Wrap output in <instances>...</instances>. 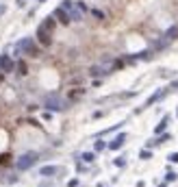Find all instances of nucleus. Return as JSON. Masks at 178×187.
<instances>
[{
    "label": "nucleus",
    "instance_id": "f257e3e1",
    "mask_svg": "<svg viewBox=\"0 0 178 187\" xmlns=\"http://www.w3.org/2000/svg\"><path fill=\"white\" fill-rule=\"evenodd\" d=\"M15 50H18V54H31V57H37V54H39V48H37V44H35L33 37L20 39L15 44Z\"/></svg>",
    "mask_w": 178,
    "mask_h": 187
},
{
    "label": "nucleus",
    "instance_id": "f03ea898",
    "mask_svg": "<svg viewBox=\"0 0 178 187\" xmlns=\"http://www.w3.org/2000/svg\"><path fill=\"white\" fill-rule=\"evenodd\" d=\"M68 104L70 102H65L57 94H50V96L43 98V107H46L48 111H63V109H68Z\"/></svg>",
    "mask_w": 178,
    "mask_h": 187
},
{
    "label": "nucleus",
    "instance_id": "7ed1b4c3",
    "mask_svg": "<svg viewBox=\"0 0 178 187\" xmlns=\"http://www.w3.org/2000/svg\"><path fill=\"white\" fill-rule=\"evenodd\" d=\"M37 163V152H24V155H20L18 157V161H15V168L18 170H31L33 166Z\"/></svg>",
    "mask_w": 178,
    "mask_h": 187
},
{
    "label": "nucleus",
    "instance_id": "20e7f679",
    "mask_svg": "<svg viewBox=\"0 0 178 187\" xmlns=\"http://www.w3.org/2000/svg\"><path fill=\"white\" fill-rule=\"evenodd\" d=\"M115 70V61H104V63H98V65H91V70H89V74L96 79V76H104L109 72H113Z\"/></svg>",
    "mask_w": 178,
    "mask_h": 187
},
{
    "label": "nucleus",
    "instance_id": "39448f33",
    "mask_svg": "<svg viewBox=\"0 0 178 187\" xmlns=\"http://www.w3.org/2000/svg\"><path fill=\"white\" fill-rule=\"evenodd\" d=\"M61 7H63V9L70 13V20H72V22L83 20V11L76 7V2H74V0H63V2H61Z\"/></svg>",
    "mask_w": 178,
    "mask_h": 187
},
{
    "label": "nucleus",
    "instance_id": "423d86ee",
    "mask_svg": "<svg viewBox=\"0 0 178 187\" xmlns=\"http://www.w3.org/2000/svg\"><path fill=\"white\" fill-rule=\"evenodd\" d=\"M35 37H37V41H39L43 48H48L50 44H52V33L46 31L43 26H39V29H37V35H35Z\"/></svg>",
    "mask_w": 178,
    "mask_h": 187
},
{
    "label": "nucleus",
    "instance_id": "0eeeda50",
    "mask_svg": "<svg viewBox=\"0 0 178 187\" xmlns=\"http://www.w3.org/2000/svg\"><path fill=\"white\" fill-rule=\"evenodd\" d=\"M15 70V61L9 57V54H0V72H13Z\"/></svg>",
    "mask_w": 178,
    "mask_h": 187
},
{
    "label": "nucleus",
    "instance_id": "6e6552de",
    "mask_svg": "<svg viewBox=\"0 0 178 187\" xmlns=\"http://www.w3.org/2000/svg\"><path fill=\"white\" fill-rule=\"evenodd\" d=\"M52 18L57 20V22H61V24H70V22H72V20H70V13H68L63 7H57V9H54Z\"/></svg>",
    "mask_w": 178,
    "mask_h": 187
},
{
    "label": "nucleus",
    "instance_id": "1a4fd4ad",
    "mask_svg": "<svg viewBox=\"0 0 178 187\" xmlns=\"http://www.w3.org/2000/svg\"><path fill=\"white\" fill-rule=\"evenodd\" d=\"M124 141H126V133H120V135L109 144V148H111V150H120V148L124 146Z\"/></svg>",
    "mask_w": 178,
    "mask_h": 187
},
{
    "label": "nucleus",
    "instance_id": "9d476101",
    "mask_svg": "<svg viewBox=\"0 0 178 187\" xmlns=\"http://www.w3.org/2000/svg\"><path fill=\"white\" fill-rule=\"evenodd\" d=\"M59 172H61V168H57V166H43L39 170L41 176H54V174H59Z\"/></svg>",
    "mask_w": 178,
    "mask_h": 187
},
{
    "label": "nucleus",
    "instance_id": "9b49d317",
    "mask_svg": "<svg viewBox=\"0 0 178 187\" xmlns=\"http://www.w3.org/2000/svg\"><path fill=\"white\" fill-rule=\"evenodd\" d=\"M165 91H167V89H159L157 94H152V96H150L148 100H146V104H143V107H152V104L157 102V100H161V98L165 96Z\"/></svg>",
    "mask_w": 178,
    "mask_h": 187
},
{
    "label": "nucleus",
    "instance_id": "f8f14e48",
    "mask_svg": "<svg viewBox=\"0 0 178 187\" xmlns=\"http://www.w3.org/2000/svg\"><path fill=\"white\" fill-rule=\"evenodd\" d=\"M85 96V89H80V87H76V89H72L70 94H68V102H76L78 98H83Z\"/></svg>",
    "mask_w": 178,
    "mask_h": 187
},
{
    "label": "nucleus",
    "instance_id": "ddd939ff",
    "mask_svg": "<svg viewBox=\"0 0 178 187\" xmlns=\"http://www.w3.org/2000/svg\"><path fill=\"white\" fill-rule=\"evenodd\" d=\"M172 39H178V24L165 31V41H172Z\"/></svg>",
    "mask_w": 178,
    "mask_h": 187
},
{
    "label": "nucleus",
    "instance_id": "4468645a",
    "mask_svg": "<svg viewBox=\"0 0 178 187\" xmlns=\"http://www.w3.org/2000/svg\"><path fill=\"white\" fill-rule=\"evenodd\" d=\"M167 122H169V118H167V115H165V118H163V120H161V122L157 124V128H154V133H157V135H161V133H163L165 128H167Z\"/></svg>",
    "mask_w": 178,
    "mask_h": 187
},
{
    "label": "nucleus",
    "instance_id": "2eb2a0df",
    "mask_svg": "<svg viewBox=\"0 0 178 187\" xmlns=\"http://www.w3.org/2000/svg\"><path fill=\"white\" fill-rule=\"evenodd\" d=\"M15 70H18V74L24 76L26 72H28V65H26V61H18V63H15Z\"/></svg>",
    "mask_w": 178,
    "mask_h": 187
},
{
    "label": "nucleus",
    "instance_id": "dca6fc26",
    "mask_svg": "<svg viewBox=\"0 0 178 187\" xmlns=\"http://www.w3.org/2000/svg\"><path fill=\"white\" fill-rule=\"evenodd\" d=\"M9 163H11V155H9V152L0 155V168H2V166H9Z\"/></svg>",
    "mask_w": 178,
    "mask_h": 187
},
{
    "label": "nucleus",
    "instance_id": "f3484780",
    "mask_svg": "<svg viewBox=\"0 0 178 187\" xmlns=\"http://www.w3.org/2000/svg\"><path fill=\"white\" fill-rule=\"evenodd\" d=\"M80 159H83V161H85V163H91L93 159H96V155H93V152H85V155H83Z\"/></svg>",
    "mask_w": 178,
    "mask_h": 187
},
{
    "label": "nucleus",
    "instance_id": "a211bd4d",
    "mask_svg": "<svg viewBox=\"0 0 178 187\" xmlns=\"http://www.w3.org/2000/svg\"><path fill=\"white\" fill-rule=\"evenodd\" d=\"M139 157H141L143 161H148V159H152V152H150V150H141V152H139Z\"/></svg>",
    "mask_w": 178,
    "mask_h": 187
},
{
    "label": "nucleus",
    "instance_id": "6ab92c4d",
    "mask_svg": "<svg viewBox=\"0 0 178 187\" xmlns=\"http://www.w3.org/2000/svg\"><path fill=\"white\" fill-rule=\"evenodd\" d=\"M91 13H93V18H98V20H104V13H102L100 9H93Z\"/></svg>",
    "mask_w": 178,
    "mask_h": 187
},
{
    "label": "nucleus",
    "instance_id": "aec40b11",
    "mask_svg": "<svg viewBox=\"0 0 178 187\" xmlns=\"http://www.w3.org/2000/svg\"><path fill=\"white\" fill-rule=\"evenodd\" d=\"M172 181H176V174L174 172H167V174H165V183H172Z\"/></svg>",
    "mask_w": 178,
    "mask_h": 187
},
{
    "label": "nucleus",
    "instance_id": "412c9836",
    "mask_svg": "<svg viewBox=\"0 0 178 187\" xmlns=\"http://www.w3.org/2000/svg\"><path fill=\"white\" fill-rule=\"evenodd\" d=\"M104 148H107V144H104V141H96V152L104 150Z\"/></svg>",
    "mask_w": 178,
    "mask_h": 187
},
{
    "label": "nucleus",
    "instance_id": "4be33fe9",
    "mask_svg": "<svg viewBox=\"0 0 178 187\" xmlns=\"http://www.w3.org/2000/svg\"><path fill=\"white\" fill-rule=\"evenodd\" d=\"M115 166H117V168H124V166H126V161H124V157H120V159H115Z\"/></svg>",
    "mask_w": 178,
    "mask_h": 187
},
{
    "label": "nucleus",
    "instance_id": "5701e85b",
    "mask_svg": "<svg viewBox=\"0 0 178 187\" xmlns=\"http://www.w3.org/2000/svg\"><path fill=\"white\" fill-rule=\"evenodd\" d=\"M167 139H169V133H165V135H161L157 139V144H163V141H167Z\"/></svg>",
    "mask_w": 178,
    "mask_h": 187
},
{
    "label": "nucleus",
    "instance_id": "b1692460",
    "mask_svg": "<svg viewBox=\"0 0 178 187\" xmlns=\"http://www.w3.org/2000/svg\"><path fill=\"white\" fill-rule=\"evenodd\" d=\"M167 159H169L172 163H178V152H172V155H169Z\"/></svg>",
    "mask_w": 178,
    "mask_h": 187
},
{
    "label": "nucleus",
    "instance_id": "393cba45",
    "mask_svg": "<svg viewBox=\"0 0 178 187\" xmlns=\"http://www.w3.org/2000/svg\"><path fill=\"white\" fill-rule=\"evenodd\" d=\"M76 7H78V9L83 11V13H85V11H87V7H85V2H76Z\"/></svg>",
    "mask_w": 178,
    "mask_h": 187
},
{
    "label": "nucleus",
    "instance_id": "a878e982",
    "mask_svg": "<svg viewBox=\"0 0 178 187\" xmlns=\"http://www.w3.org/2000/svg\"><path fill=\"white\" fill-rule=\"evenodd\" d=\"M76 185H78V178H72L70 183H68V187H76Z\"/></svg>",
    "mask_w": 178,
    "mask_h": 187
},
{
    "label": "nucleus",
    "instance_id": "bb28decb",
    "mask_svg": "<svg viewBox=\"0 0 178 187\" xmlns=\"http://www.w3.org/2000/svg\"><path fill=\"white\" fill-rule=\"evenodd\" d=\"M169 89H178V81H174V83H172V87Z\"/></svg>",
    "mask_w": 178,
    "mask_h": 187
},
{
    "label": "nucleus",
    "instance_id": "cd10ccee",
    "mask_svg": "<svg viewBox=\"0 0 178 187\" xmlns=\"http://www.w3.org/2000/svg\"><path fill=\"white\" fill-rule=\"evenodd\" d=\"M2 79H4V72H0V83H2Z\"/></svg>",
    "mask_w": 178,
    "mask_h": 187
},
{
    "label": "nucleus",
    "instance_id": "c85d7f7f",
    "mask_svg": "<svg viewBox=\"0 0 178 187\" xmlns=\"http://www.w3.org/2000/svg\"><path fill=\"white\" fill-rule=\"evenodd\" d=\"M39 2H46V0H39Z\"/></svg>",
    "mask_w": 178,
    "mask_h": 187
},
{
    "label": "nucleus",
    "instance_id": "c756f323",
    "mask_svg": "<svg viewBox=\"0 0 178 187\" xmlns=\"http://www.w3.org/2000/svg\"><path fill=\"white\" fill-rule=\"evenodd\" d=\"M176 115H178V109H176Z\"/></svg>",
    "mask_w": 178,
    "mask_h": 187
}]
</instances>
